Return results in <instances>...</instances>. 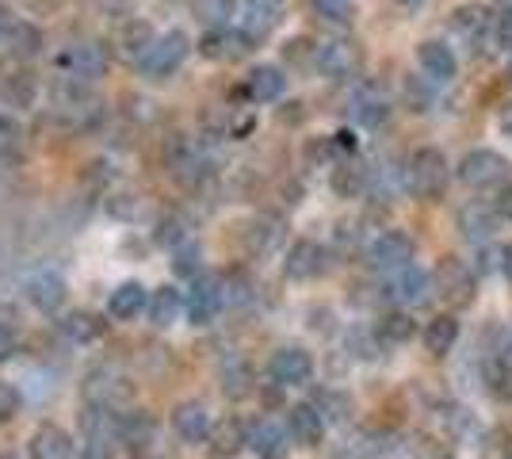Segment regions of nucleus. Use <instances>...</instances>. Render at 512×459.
<instances>
[{
  "instance_id": "9",
  "label": "nucleus",
  "mask_w": 512,
  "mask_h": 459,
  "mask_svg": "<svg viewBox=\"0 0 512 459\" xmlns=\"http://www.w3.org/2000/svg\"><path fill=\"white\" fill-rule=\"evenodd\" d=\"M58 66L65 69V77H73V81H85V85H88V81L104 77L107 50L100 43H73L69 50H62Z\"/></svg>"
},
{
  "instance_id": "48",
  "label": "nucleus",
  "mask_w": 512,
  "mask_h": 459,
  "mask_svg": "<svg viewBox=\"0 0 512 459\" xmlns=\"http://www.w3.org/2000/svg\"><path fill=\"white\" fill-rule=\"evenodd\" d=\"M0 142H16V123L8 115H0Z\"/></svg>"
},
{
  "instance_id": "35",
  "label": "nucleus",
  "mask_w": 512,
  "mask_h": 459,
  "mask_svg": "<svg viewBox=\"0 0 512 459\" xmlns=\"http://www.w3.org/2000/svg\"><path fill=\"white\" fill-rule=\"evenodd\" d=\"M363 184H367V173H363L360 165H352V161H344L333 169V188L341 192V196H356Z\"/></svg>"
},
{
  "instance_id": "33",
  "label": "nucleus",
  "mask_w": 512,
  "mask_h": 459,
  "mask_svg": "<svg viewBox=\"0 0 512 459\" xmlns=\"http://www.w3.org/2000/svg\"><path fill=\"white\" fill-rule=\"evenodd\" d=\"M39 46H43V35H39L31 23H16V27L8 31V50H12L16 58H31V54H39Z\"/></svg>"
},
{
  "instance_id": "41",
  "label": "nucleus",
  "mask_w": 512,
  "mask_h": 459,
  "mask_svg": "<svg viewBox=\"0 0 512 459\" xmlns=\"http://www.w3.org/2000/svg\"><path fill=\"white\" fill-rule=\"evenodd\" d=\"M176 253V272H184V276H195L199 272V245L195 241H184L180 249H172Z\"/></svg>"
},
{
  "instance_id": "1",
  "label": "nucleus",
  "mask_w": 512,
  "mask_h": 459,
  "mask_svg": "<svg viewBox=\"0 0 512 459\" xmlns=\"http://www.w3.org/2000/svg\"><path fill=\"white\" fill-rule=\"evenodd\" d=\"M432 287L448 303V310H467L478 291V276L463 257H440V264L432 268Z\"/></svg>"
},
{
  "instance_id": "10",
  "label": "nucleus",
  "mask_w": 512,
  "mask_h": 459,
  "mask_svg": "<svg viewBox=\"0 0 512 459\" xmlns=\"http://www.w3.org/2000/svg\"><path fill=\"white\" fill-rule=\"evenodd\" d=\"M199 50H203V58H211V62H237V58H245V54L253 50V39H249L241 27H211V31L199 39Z\"/></svg>"
},
{
  "instance_id": "43",
  "label": "nucleus",
  "mask_w": 512,
  "mask_h": 459,
  "mask_svg": "<svg viewBox=\"0 0 512 459\" xmlns=\"http://www.w3.org/2000/svg\"><path fill=\"white\" fill-rule=\"evenodd\" d=\"M20 414V391L12 383H0V425Z\"/></svg>"
},
{
  "instance_id": "3",
  "label": "nucleus",
  "mask_w": 512,
  "mask_h": 459,
  "mask_svg": "<svg viewBox=\"0 0 512 459\" xmlns=\"http://www.w3.org/2000/svg\"><path fill=\"white\" fill-rule=\"evenodd\" d=\"M459 184H467L474 192H490L509 184V161L493 150H470L459 161Z\"/></svg>"
},
{
  "instance_id": "38",
  "label": "nucleus",
  "mask_w": 512,
  "mask_h": 459,
  "mask_svg": "<svg viewBox=\"0 0 512 459\" xmlns=\"http://www.w3.org/2000/svg\"><path fill=\"white\" fill-rule=\"evenodd\" d=\"M249 383H253V375H249L245 364H234V368H226V372H222V391L230 394V398L249 394Z\"/></svg>"
},
{
  "instance_id": "50",
  "label": "nucleus",
  "mask_w": 512,
  "mask_h": 459,
  "mask_svg": "<svg viewBox=\"0 0 512 459\" xmlns=\"http://www.w3.org/2000/svg\"><path fill=\"white\" fill-rule=\"evenodd\" d=\"M241 4H256V8H272V12H279V8H283V0H241Z\"/></svg>"
},
{
  "instance_id": "49",
  "label": "nucleus",
  "mask_w": 512,
  "mask_h": 459,
  "mask_svg": "<svg viewBox=\"0 0 512 459\" xmlns=\"http://www.w3.org/2000/svg\"><path fill=\"white\" fill-rule=\"evenodd\" d=\"M16 23H12V16H8V8L0 4V39H8V31H12Z\"/></svg>"
},
{
  "instance_id": "7",
  "label": "nucleus",
  "mask_w": 512,
  "mask_h": 459,
  "mask_svg": "<svg viewBox=\"0 0 512 459\" xmlns=\"http://www.w3.org/2000/svg\"><path fill=\"white\" fill-rule=\"evenodd\" d=\"M413 238L409 234H402V230H383L379 238L367 245V264L375 268V272H383V276H390V272H402V268H409L413 264Z\"/></svg>"
},
{
  "instance_id": "21",
  "label": "nucleus",
  "mask_w": 512,
  "mask_h": 459,
  "mask_svg": "<svg viewBox=\"0 0 512 459\" xmlns=\"http://www.w3.org/2000/svg\"><path fill=\"white\" fill-rule=\"evenodd\" d=\"M283 88H287V77H283V69L279 66H256L249 77H245V96L253 100V104H272L283 96Z\"/></svg>"
},
{
  "instance_id": "42",
  "label": "nucleus",
  "mask_w": 512,
  "mask_h": 459,
  "mask_svg": "<svg viewBox=\"0 0 512 459\" xmlns=\"http://www.w3.org/2000/svg\"><path fill=\"white\" fill-rule=\"evenodd\" d=\"M279 241V222H256L253 226V249L256 253H268Z\"/></svg>"
},
{
  "instance_id": "26",
  "label": "nucleus",
  "mask_w": 512,
  "mask_h": 459,
  "mask_svg": "<svg viewBox=\"0 0 512 459\" xmlns=\"http://www.w3.org/2000/svg\"><path fill=\"white\" fill-rule=\"evenodd\" d=\"M493 226H497V219H493L490 203L482 199V203H470V207H463L459 211V230H463V238L467 241H490Z\"/></svg>"
},
{
  "instance_id": "28",
  "label": "nucleus",
  "mask_w": 512,
  "mask_h": 459,
  "mask_svg": "<svg viewBox=\"0 0 512 459\" xmlns=\"http://www.w3.org/2000/svg\"><path fill=\"white\" fill-rule=\"evenodd\" d=\"M85 429H88V440H115L123 437V417H119V410H111V406H88Z\"/></svg>"
},
{
  "instance_id": "29",
  "label": "nucleus",
  "mask_w": 512,
  "mask_h": 459,
  "mask_svg": "<svg viewBox=\"0 0 512 459\" xmlns=\"http://www.w3.org/2000/svg\"><path fill=\"white\" fill-rule=\"evenodd\" d=\"M157 43V35L150 31V23H127L123 31H119V50H123V58H130V62H138L142 66V58L150 54V46Z\"/></svg>"
},
{
  "instance_id": "31",
  "label": "nucleus",
  "mask_w": 512,
  "mask_h": 459,
  "mask_svg": "<svg viewBox=\"0 0 512 459\" xmlns=\"http://www.w3.org/2000/svg\"><path fill=\"white\" fill-rule=\"evenodd\" d=\"M214 440V456H237L241 452V444H249V429L237 421V417H230V421H222L218 429L211 433Z\"/></svg>"
},
{
  "instance_id": "39",
  "label": "nucleus",
  "mask_w": 512,
  "mask_h": 459,
  "mask_svg": "<svg viewBox=\"0 0 512 459\" xmlns=\"http://www.w3.org/2000/svg\"><path fill=\"white\" fill-rule=\"evenodd\" d=\"M493 211V219L497 222H512V184H501V188H493V196L486 199Z\"/></svg>"
},
{
  "instance_id": "16",
  "label": "nucleus",
  "mask_w": 512,
  "mask_h": 459,
  "mask_svg": "<svg viewBox=\"0 0 512 459\" xmlns=\"http://www.w3.org/2000/svg\"><path fill=\"white\" fill-rule=\"evenodd\" d=\"M283 272H287V280H314V276L325 272V249L318 241H295L287 249Z\"/></svg>"
},
{
  "instance_id": "20",
  "label": "nucleus",
  "mask_w": 512,
  "mask_h": 459,
  "mask_svg": "<svg viewBox=\"0 0 512 459\" xmlns=\"http://www.w3.org/2000/svg\"><path fill=\"white\" fill-rule=\"evenodd\" d=\"M287 429L283 425H276L272 417H260L253 429H249V448H253L260 459H279L283 452H287Z\"/></svg>"
},
{
  "instance_id": "8",
  "label": "nucleus",
  "mask_w": 512,
  "mask_h": 459,
  "mask_svg": "<svg viewBox=\"0 0 512 459\" xmlns=\"http://www.w3.org/2000/svg\"><path fill=\"white\" fill-rule=\"evenodd\" d=\"M268 375L276 379L279 387H306L310 375H314V360H310V352L299 349V345H287V349L272 352Z\"/></svg>"
},
{
  "instance_id": "23",
  "label": "nucleus",
  "mask_w": 512,
  "mask_h": 459,
  "mask_svg": "<svg viewBox=\"0 0 512 459\" xmlns=\"http://www.w3.org/2000/svg\"><path fill=\"white\" fill-rule=\"evenodd\" d=\"M31 459H73V440L58 425H43L31 437Z\"/></svg>"
},
{
  "instance_id": "6",
  "label": "nucleus",
  "mask_w": 512,
  "mask_h": 459,
  "mask_svg": "<svg viewBox=\"0 0 512 459\" xmlns=\"http://www.w3.org/2000/svg\"><path fill=\"white\" fill-rule=\"evenodd\" d=\"M188 54H192V43H188L184 31L157 35V43L150 46V54L142 58V73L153 77V81H165V77H172L176 69L188 62Z\"/></svg>"
},
{
  "instance_id": "22",
  "label": "nucleus",
  "mask_w": 512,
  "mask_h": 459,
  "mask_svg": "<svg viewBox=\"0 0 512 459\" xmlns=\"http://www.w3.org/2000/svg\"><path fill=\"white\" fill-rule=\"evenodd\" d=\"M123 444H127L134 456H150L153 444H157V421L150 414H130L123 417Z\"/></svg>"
},
{
  "instance_id": "19",
  "label": "nucleus",
  "mask_w": 512,
  "mask_h": 459,
  "mask_svg": "<svg viewBox=\"0 0 512 459\" xmlns=\"http://www.w3.org/2000/svg\"><path fill=\"white\" fill-rule=\"evenodd\" d=\"M150 306V291L138 284V280H127V284H119L111 291V299H107V310H111V318H119V322H134L142 310Z\"/></svg>"
},
{
  "instance_id": "47",
  "label": "nucleus",
  "mask_w": 512,
  "mask_h": 459,
  "mask_svg": "<svg viewBox=\"0 0 512 459\" xmlns=\"http://www.w3.org/2000/svg\"><path fill=\"white\" fill-rule=\"evenodd\" d=\"M12 356H16V333L8 326H0V364L12 360Z\"/></svg>"
},
{
  "instance_id": "4",
  "label": "nucleus",
  "mask_w": 512,
  "mask_h": 459,
  "mask_svg": "<svg viewBox=\"0 0 512 459\" xmlns=\"http://www.w3.org/2000/svg\"><path fill=\"white\" fill-rule=\"evenodd\" d=\"M363 66L360 46L352 39H325L314 46V69L329 81H352Z\"/></svg>"
},
{
  "instance_id": "13",
  "label": "nucleus",
  "mask_w": 512,
  "mask_h": 459,
  "mask_svg": "<svg viewBox=\"0 0 512 459\" xmlns=\"http://www.w3.org/2000/svg\"><path fill=\"white\" fill-rule=\"evenodd\" d=\"M23 295H27V303L35 306V310L54 314L65 303V280L58 272H50V268H39V272H31L23 280Z\"/></svg>"
},
{
  "instance_id": "25",
  "label": "nucleus",
  "mask_w": 512,
  "mask_h": 459,
  "mask_svg": "<svg viewBox=\"0 0 512 459\" xmlns=\"http://www.w3.org/2000/svg\"><path fill=\"white\" fill-rule=\"evenodd\" d=\"M88 394H92V406H111V410H119L123 402H127V379H119L115 372H96L92 375V383H88Z\"/></svg>"
},
{
  "instance_id": "53",
  "label": "nucleus",
  "mask_w": 512,
  "mask_h": 459,
  "mask_svg": "<svg viewBox=\"0 0 512 459\" xmlns=\"http://www.w3.org/2000/svg\"><path fill=\"white\" fill-rule=\"evenodd\" d=\"M402 4H406V8H421V4H425V0H402Z\"/></svg>"
},
{
  "instance_id": "2",
  "label": "nucleus",
  "mask_w": 512,
  "mask_h": 459,
  "mask_svg": "<svg viewBox=\"0 0 512 459\" xmlns=\"http://www.w3.org/2000/svg\"><path fill=\"white\" fill-rule=\"evenodd\" d=\"M448 157L440 150H432V146H425V150H417L413 157H409L406 165V192H413L417 199H440L444 196V188H448Z\"/></svg>"
},
{
  "instance_id": "45",
  "label": "nucleus",
  "mask_w": 512,
  "mask_h": 459,
  "mask_svg": "<svg viewBox=\"0 0 512 459\" xmlns=\"http://www.w3.org/2000/svg\"><path fill=\"white\" fill-rule=\"evenodd\" d=\"M81 459H115L111 440H88L85 448H81Z\"/></svg>"
},
{
  "instance_id": "37",
  "label": "nucleus",
  "mask_w": 512,
  "mask_h": 459,
  "mask_svg": "<svg viewBox=\"0 0 512 459\" xmlns=\"http://www.w3.org/2000/svg\"><path fill=\"white\" fill-rule=\"evenodd\" d=\"M314 12L325 23H348L352 20V0H310Z\"/></svg>"
},
{
  "instance_id": "5",
  "label": "nucleus",
  "mask_w": 512,
  "mask_h": 459,
  "mask_svg": "<svg viewBox=\"0 0 512 459\" xmlns=\"http://www.w3.org/2000/svg\"><path fill=\"white\" fill-rule=\"evenodd\" d=\"M383 295L394 306H402V310H417V306H425L428 299L436 295V287H432V276H428L425 268L409 264L402 272H390V276H386Z\"/></svg>"
},
{
  "instance_id": "40",
  "label": "nucleus",
  "mask_w": 512,
  "mask_h": 459,
  "mask_svg": "<svg viewBox=\"0 0 512 459\" xmlns=\"http://www.w3.org/2000/svg\"><path fill=\"white\" fill-rule=\"evenodd\" d=\"M157 241H161V245H169V249H180L184 241H192V234H188L184 219H169V222H161V234H157Z\"/></svg>"
},
{
  "instance_id": "24",
  "label": "nucleus",
  "mask_w": 512,
  "mask_h": 459,
  "mask_svg": "<svg viewBox=\"0 0 512 459\" xmlns=\"http://www.w3.org/2000/svg\"><path fill=\"white\" fill-rule=\"evenodd\" d=\"M184 310H188V303L180 299V291H176V287H161V291H153V295H150V306H146V314H150V322L157 329L176 326Z\"/></svg>"
},
{
  "instance_id": "27",
  "label": "nucleus",
  "mask_w": 512,
  "mask_h": 459,
  "mask_svg": "<svg viewBox=\"0 0 512 459\" xmlns=\"http://www.w3.org/2000/svg\"><path fill=\"white\" fill-rule=\"evenodd\" d=\"M459 341V318L455 314H436L432 322L425 326V349L432 356H448Z\"/></svg>"
},
{
  "instance_id": "51",
  "label": "nucleus",
  "mask_w": 512,
  "mask_h": 459,
  "mask_svg": "<svg viewBox=\"0 0 512 459\" xmlns=\"http://www.w3.org/2000/svg\"><path fill=\"white\" fill-rule=\"evenodd\" d=\"M501 268H505V280L512 284V241H509V249H505V257H501Z\"/></svg>"
},
{
  "instance_id": "14",
  "label": "nucleus",
  "mask_w": 512,
  "mask_h": 459,
  "mask_svg": "<svg viewBox=\"0 0 512 459\" xmlns=\"http://www.w3.org/2000/svg\"><path fill=\"white\" fill-rule=\"evenodd\" d=\"M287 433L302 448H318L321 440H325V414L314 402H299V406L287 410Z\"/></svg>"
},
{
  "instance_id": "52",
  "label": "nucleus",
  "mask_w": 512,
  "mask_h": 459,
  "mask_svg": "<svg viewBox=\"0 0 512 459\" xmlns=\"http://www.w3.org/2000/svg\"><path fill=\"white\" fill-rule=\"evenodd\" d=\"M501 127H505V131H509V134H512V108H509V111H505V115H501Z\"/></svg>"
},
{
  "instance_id": "54",
  "label": "nucleus",
  "mask_w": 512,
  "mask_h": 459,
  "mask_svg": "<svg viewBox=\"0 0 512 459\" xmlns=\"http://www.w3.org/2000/svg\"><path fill=\"white\" fill-rule=\"evenodd\" d=\"M501 8H505V12H512V0H501Z\"/></svg>"
},
{
  "instance_id": "17",
  "label": "nucleus",
  "mask_w": 512,
  "mask_h": 459,
  "mask_svg": "<svg viewBox=\"0 0 512 459\" xmlns=\"http://www.w3.org/2000/svg\"><path fill=\"white\" fill-rule=\"evenodd\" d=\"M417 62H421L428 81H436V85H448L451 77L459 73L455 50H451L448 43H436V39H428V43L417 46Z\"/></svg>"
},
{
  "instance_id": "32",
  "label": "nucleus",
  "mask_w": 512,
  "mask_h": 459,
  "mask_svg": "<svg viewBox=\"0 0 512 459\" xmlns=\"http://www.w3.org/2000/svg\"><path fill=\"white\" fill-rule=\"evenodd\" d=\"M413 333H417V322L409 318V310H394V314H386L383 322H379V337H383L386 345H406Z\"/></svg>"
},
{
  "instance_id": "46",
  "label": "nucleus",
  "mask_w": 512,
  "mask_h": 459,
  "mask_svg": "<svg viewBox=\"0 0 512 459\" xmlns=\"http://www.w3.org/2000/svg\"><path fill=\"white\" fill-rule=\"evenodd\" d=\"M493 35H497V43L505 46V50H512V12L501 8V16H497V31H493Z\"/></svg>"
},
{
  "instance_id": "44",
  "label": "nucleus",
  "mask_w": 512,
  "mask_h": 459,
  "mask_svg": "<svg viewBox=\"0 0 512 459\" xmlns=\"http://www.w3.org/2000/svg\"><path fill=\"white\" fill-rule=\"evenodd\" d=\"M318 410L325 414V421H341L348 414V398H341V394H321Z\"/></svg>"
},
{
  "instance_id": "12",
  "label": "nucleus",
  "mask_w": 512,
  "mask_h": 459,
  "mask_svg": "<svg viewBox=\"0 0 512 459\" xmlns=\"http://www.w3.org/2000/svg\"><path fill=\"white\" fill-rule=\"evenodd\" d=\"M222 306H226V299H222V280L218 276H199L192 284V295H188V318H192V326H211Z\"/></svg>"
},
{
  "instance_id": "11",
  "label": "nucleus",
  "mask_w": 512,
  "mask_h": 459,
  "mask_svg": "<svg viewBox=\"0 0 512 459\" xmlns=\"http://www.w3.org/2000/svg\"><path fill=\"white\" fill-rule=\"evenodd\" d=\"M451 27H455V35L467 43L470 54H478V50H486V39H490V31H497L490 20V12L482 8V4H463L455 16H451Z\"/></svg>"
},
{
  "instance_id": "15",
  "label": "nucleus",
  "mask_w": 512,
  "mask_h": 459,
  "mask_svg": "<svg viewBox=\"0 0 512 459\" xmlns=\"http://www.w3.org/2000/svg\"><path fill=\"white\" fill-rule=\"evenodd\" d=\"M172 429H176V437L188 440V444H203V440H211V433H214L211 414H207L203 402H180V406L172 410Z\"/></svg>"
},
{
  "instance_id": "18",
  "label": "nucleus",
  "mask_w": 512,
  "mask_h": 459,
  "mask_svg": "<svg viewBox=\"0 0 512 459\" xmlns=\"http://www.w3.org/2000/svg\"><path fill=\"white\" fill-rule=\"evenodd\" d=\"M352 119L360 123V127H379L386 115H390V100H386V92L379 85H360L352 92Z\"/></svg>"
},
{
  "instance_id": "36",
  "label": "nucleus",
  "mask_w": 512,
  "mask_h": 459,
  "mask_svg": "<svg viewBox=\"0 0 512 459\" xmlns=\"http://www.w3.org/2000/svg\"><path fill=\"white\" fill-rule=\"evenodd\" d=\"M237 12V0H199V20L211 27H230V16Z\"/></svg>"
},
{
  "instance_id": "30",
  "label": "nucleus",
  "mask_w": 512,
  "mask_h": 459,
  "mask_svg": "<svg viewBox=\"0 0 512 459\" xmlns=\"http://www.w3.org/2000/svg\"><path fill=\"white\" fill-rule=\"evenodd\" d=\"M58 329H62L65 341H73V345H88V341H96L100 337V318H92V314H85V310H73L69 318H62L58 322Z\"/></svg>"
},
{
  "instance_id": "34",
  "label": "nucleus",
  "mask_w": 512,
  "mask_h": 459,
  "mask_svg": "<svg viewBox=\"0 0 512 459\" xmlns=\"http://www.w3.org/2000/svg\"><path fill=\"white\" fill-rule=\"evenodd\" d=\"M253 295H256V284L245 272H230V276L222 280V299H226V306H249Z\"/></svg>"
}]
</instances>
